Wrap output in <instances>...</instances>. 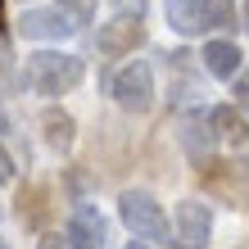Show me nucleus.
I'll list each match as a JSON object with an SVG mask.
<instances>
[{
  "label": "nucleus",
  "mask_w": 249,
  "mask_h": 249,
  "mask_svg": "<svg viewBox=\"0 0 249 249\" xmlns=\"http://www.w3.org/2000/svg\"><path fill=\"white\" fill-rule=\"evenodd\" d=\"M68 240H59V236H46V240H41V249H64Z\"/></svg>",
  "instance_id": "nucleus-15"
},
{
  "label": "nucleus",
  "mask_w": 249,
  "mask_h": 249,
  "mask_svg": "<svg viewBox=\"0 0 249 249\" xmlns=\"http://www.w3.org/2000/svg\"><path fill=\"white\" fill-rule=\"evenodd\" d=\"M41 127H46L50 150H68V145H72V136H77V123H72L64 109H46V113H41Z\"/></svg>",
  "instance_id": "nucleus-11"
},
{
  "label": "nucleus",
  "mask_w": 249,
  "mask_h": 249,
  "mask_svg": "<svg viewBox=\"0 0 249 249\" xmlns=\"http://www.w3.org/2000/svg\"><path fill=\"white\" fill-rule=\"evenodd\" d=\"M0 23H5V0H0Z\"/></svg>",
  "instance_id": "nucleus-18"
},
{
  "label": "nucleus",
  "mask_w": 249,
  "mask_h": 249,
  "mask_svg": "<svg viewBox=\"0 0 249 249\" xmlns=\"http://www.w3.org/2000/svg\"><path fill=\"white\" fill-rule=\"evenodd\" d=\"M82 77H86V64L68 50H36L23 59V72H18V82H27L36 95H64Z\"/></svg>",
  "instance_id": "nucleus-2"
},
{
  "label": "nucleus",
  "mask_w": 249,
  "mask_h": 249,
  "mask_svg": "<svg viewBox=\"0 0 249 249\" xmlns=\"http://www.w3.org/2000/svg\"><path fill=\"white\" fill-rule=\"evenodd\" d=\"M113 100H118V105L127 109V113H145L154 105V72H150V64H127L118 77H113Z\"/></svg>",
  "instance_id": "nucleus-4"
},
{
  "label": "nucleus",
  "mask_w": 249,
  "mask_h": 249,
  "mask_svg": "<svg viewBox=\"0 0 249 249\" xmlns=\"http://www.w3.org/2000/svg\"><path fill=\"white\" fill-rule=\"evenodd\" d=\"M64 240H68L72 249H100V245H105V217H100V209L77 204V209H72V217H68Z\"/></svg>",
  "instance_id": "nucleus-8"
},
{
  "label": "nucleus",
  "mask_w": 249,
  "mask_h": 249,
  "mask_svg": "<svg viewBox=\"0 0 249 249\" xmlns=\"http://www.w3.org/2000/svg\"><path fill=\"white\" fill-rule=\"evenodd\" d=\"M72 27H77V23H72L59 5H54V9H23L18 36H23V41H68Z\"/></svg>",
  "instance_id": "nucleus-6"
},
{
  "label": "nucleus",
  "mask_w": 249,
  "mask_h": 249,
  "mask_svg": "<svg viewBox=\"0 0 249 249\" xmlns=\"http://www.w3.org/2000/svg\"><path fill=\"white\" fill-rule=\"evenodd\" d=\"M168 27L181 36H209V32H236L240 14L231 0H168Z\"/></svg>",
  "instance_id": "nucleus-1"
},
{
  "label": "nucleus",
  "mask_w": 249,
  "mask_h": 249,
  "mask_svg": "<svg viewBox=\"0 0 249 249\" xmlns=\"http://www.w3.org/2000/svg\"><path fill=\"white\" fill-rule=\"evenodd\" d=\"M240 27H245V32H249V0H245V23H240Z\"/></svg>",
  "instance_id": "nucleus-16"
},
{
  "label": "nucleus",
  "mask_w": 249,
  "mask_h": 249,
  "mask_svg": "<svg viewBox=\"0 0 249 249\" xmlns=\"http://www.w3.org/2000/svg\"><path fill=\"white\" fill-rule=\"evenodd\" d=\"M141 36H145V27H141V14H118V18L100 23V32H95V46H100V54L118 59V54H131V50L141 46Z\"/></svg>",
  "instance_id": "nucleus-5"
},
{
  "label": "nucleus",
  "mask_w": 249,
  "mask_h": 249,
  "mask_svg": "<svg viewBox=\"0 0 249 249\" xmlns=\"http://www.w3.org/2000/svg\"><path fill=\"white\" fill-rule=\"evenodd\" d=\"M0 181H14V159H9L5 145H0Z\"/></svg>",
  "instance_id": "nucleus-14"
},
{
  "label": "nucleus",
  "mask_w": 249,
  "mask_h": 249,
  "mask_svg": "<svg viewBox=\"0 0 249 249\" xmlns=\"http://www.w3.org/2000/svg\"><path fill=\"white\" fill-rule=\"evenodd\" d=\"M0 249H5V245H0Z\"/></svg>",
  "instance_id": "nucleus-20"
},
{
  "label": "nucleus",
  "mask_w": 249,
  "mask_h": 249,
  "mask_svg": "<svg viewBox=\"0 0 249 249\" xmlns=\"http://www.w3.org/2000/svg\"><path fill=\"white\" fill-rule=\"evenodd\" d=\"M177 240L186 249H204L213 236V213H209V204H199V199H181L177 204Z\"/></svg>",
  "instance_id": "nucleus-7"
},
{
  "label": "nucleus",
  "mask_w": 249,
  "mask_h": 249,
  "mask_svg": "<svg viewBox=\"0 0 249 249\" xmlns=\"http://www.w3.org/2000/svg\"><path fill=\"white\" fill-rule=\"evenodd\" d=\"M127 249H150V245H145V240H131V245H127Z\"/></svg>",
  "instance_id": "nucleus-17"
},
{
  "label": "nucleus",
  "mask_w": 249,
  "mask_h": 249,
  "mask_svg": "<svg viewBox=\"0 0 249 249\" xmlns=\"http://www.w3.org/2000/svg\"><path fill=\"white\" fill-rule=\"evenodd\" d=\"M118 217H123V227L131 231V236L145 240V245L172 236V227H168L163 209H159V199L145 195V190H123V195H118Z\"/></svg>",
  "instance_id": "nucleus-3"
},
{
  "label": "nucleus",
  "mask_w": 249,
  "mask_h": 249,
  "mask_svg": "<svg viewBox=\"0 0 249 249\" xmlns=\"http://www.w3.org/2000/svg\"><path fill=\"white\" fill-rule=\"evenodd\" d=\"M204 118H209V127H213L217 141H227V145H245L249 141V123H245V113L236 105H213Z\"/></svg>",
  "instance_id": "nucleus-10"
},
{
  "label": "nucleus",
  "mask_w": 249,
  "mask_h": 249,
  "mask_svg": "<svg viewBox=\"0 0 249 249\" xmlns=\"http://www.w3.org/2000/svg\"><path fill=\"white\" fill-rule=\"evenodd\" d=\"M0 213H5V209H0Z\"/></svg>",
  "instance_id": "nucleus-21"
},
{
  "label": "nucleus",
  "mask_w": 249,
  "mask_h": 249,
  "mask_svg": "<svg viewBox=\"0 0 249 249\" xmlns=\"http://www.w3.org/2000/svg\"><path fill=\"white\" fill-rule=\"evenodd\" d=\"M236 109H240L245 118H249V68H245L240 77H236Z\"/></svg>",
  "instance_id": "nucleus-13"
},
{
  "label": "nucleus",
  "mask_w": 249,
  "mask_h": 249,
  "mask_svg": "<svg viewBox=\"0 0 249 249\" xmlns=\"http://www.w3.org/2000/svg\"><path fill=\"white\" fill-rule=\"evenodd\" d=\"M59 9L68 14L72 23H91L95 18V0H59Z\"/></svg>",
  "instance_id": "nucleus-12"
},
{
  "label": "nucleus",
  "mask_w": 249,
  "mask_h": 249,
  "mask_svg": "<svg viewBox=\"0 0 249 249\" xmlns=\"http://www.w3.org/2000/svg\"><path fill=\"white\" fill-rule=\"evenodd\" d=\"M240 249H249V245H240Z\"/></svg>",
  "instance_id": "nucleus-19"
},
{
  "label": "nucleus",
  "mask_w": 249,
  "mask_h": 249,
  "mask_svg": "<svg viewBox=\"0 0 249 249\" xmlns=\"http://www.w3.org/2000/svg\"><path fill=\"white\" fill-rule=\"evenodd\" d=\"M204 68H209V77H240V64L245 54L236 41H204Z\"/></svg>",
  "instance_id": "nucleus-9"
}]
</instances>
